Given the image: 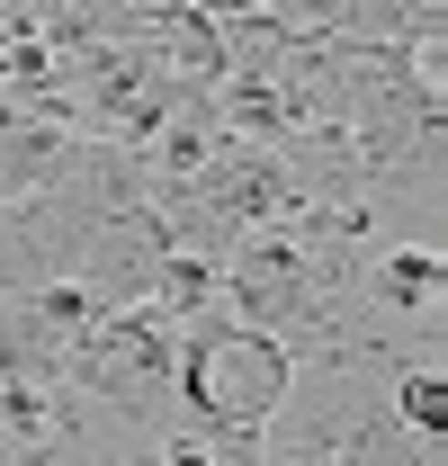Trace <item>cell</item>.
<instances>
[{
    "mask_svg": "<svg viewBox=\"0 0 448 466\" xmlns=\"http://www.w3.org/2000/svg\"><path fill=\"white\" fill-rule=\"evenodd\" d=\"M162 466H216V458H207L198 440H179V449H162Z\"/></svg>",
    "mask_w": 448,
    "mask_h": 466,
    "instance_id": "obj_6",
    "label": "cell"
},
{
    "mask_svg": "<svg viewBox=\"0 0 448 466\" xmlns=\"http://www.w3.org/2000/svg\"><path fill=\"white\" fill-rule=\"evenodd\" d=\"M90 368H99L108 395H144V386L170 377V332L144 323V314H126V323H108V332L90 341Z\"/></svg>",
    "mask_w": 448,
    "mask_h": 466,
    "instance_id": "obj_2",
    "label": "cell"
},
{
    "mask_svg": "<svg viewBox=\"0 0 448 466\" xmlns=\"http://www.w3.org/2000/svg\"><path fill=\"white\" fill-rule=\"evenodd\" d=\"M179 386H188L198 421L251 440V431H270L287 412V395H296V350H287L270 323H216V332H198Z\"/></svg>",
    "mask_w": 448,
    "mask_h": 466,
    "instance_id": "obj_1",
    "label": "cell"
},
{
    "mask_svg": "<svg viewBox=\"0 0 448 466\" xmlns=\"http://www.w3.org/2000/svg\"><path fill=\"white\" fill-rule=\"evenodd\" d=\"M440 251H431V242H394L386 260H377V296H386L394 314H431V305H440Z\"/></svg>",
    "mask_w": 448,
    "mask_h": 466,
    "instance_id": "obj_3",
    "label": "cell"
},
{
    "mask_svg": "<svg viewBox=\"0 0 448 466\" xmlns=\"http://www.w3.org/2000/svg\"><path fill=\"white\" fill-rule=\"evenodd\" d=\"M270 466H359V458H341V449H287V458H270Z\"/></svg>",
    "mask_w": 448,
    "mask_h": 466,
    "instance_id": "obj_5",
    "label": "cell"
},
{
    "mask_svg": "<svg viewBox=\"0 0 448 466\" xmlns=\"http://www.w3.org/2000/svg\"><path fill=\"white\" fill-rule=\"evenodd\" d=\"M394 421H403L412 440H440L448 431V377L431 368V359H412V368L394 377Z\"/></svg>",
    "mask_w": 448,
    "mask_h": 466,
    "instance_id": "obj_4",
    "label": "cell"
}]
</instances>
